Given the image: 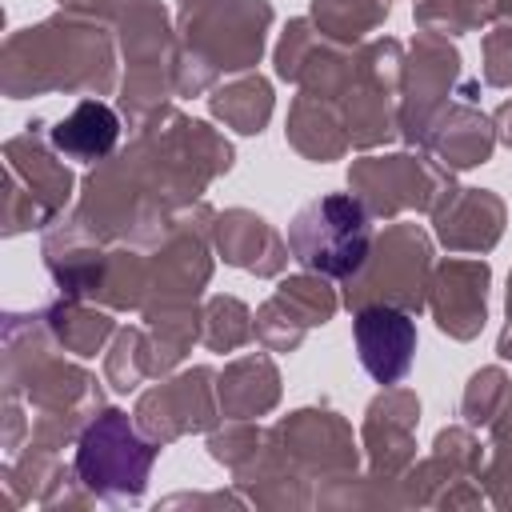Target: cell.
<instances>
[{"label":"cell","mask_w":512,"mask_h":512,"mask_svg":"<svg viewBox=\"0 0 512 512\" xmlns=\"http://www.w3.org/2000/svg\"><path fill=\"white\" fill-rule=\"evenodd\" d=\"M288 248L300 268L348 280L364 268L368 248H372V224L368 212L356 196L348 192H328L296 208L288 220Z\"/></svg>","instance_id":"1"},{"label":"cell","mask_w":512,"mask_h":512,"mask_svg":"<svg viewBox=\"0 0 512 512\" xmlns=\"http://www.w3.org/2000/svg\"><path fill=\"white\" fill-rule=\"evenodd\" d=\"M152 460H156V448L132 432L124 412H104L84 432L76 468L84 484L100 496H140Z\"/></svg>","instance_id":"2"},{"label":"cell","mask_w":512,"mask_h":512,"mask_svg":"<svg viewBox=\"0 0 512 512\" xmlns=\"http://www.w3.org/2000/svg\"><path fill=\"white\" fill-rule=\"evenodd\" d=\"M352 336H356L360 364L376 384H396L408 376L416 356V324L408 312L392 304H368L356 312Z\"/></svg>","instance_id":"3"},{"label":"cell","mask_w":512,"mask_h":512,"mask_svg":"<svg viewBox=\"0 0 512 512\" xmlns=\"http://www.w3.org/2000/svg\"><path fill=\"white\" fill-rule=\"evenodd\" d=\"M116 136H120L116 112L100 100H84L52 128V148L72 160H100L112 152Z\"/></svg>","instance_id":"4"}]
</instances>
